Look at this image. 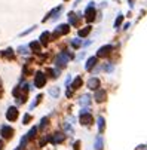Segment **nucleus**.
<instances>
[{
    "mask_svg": "<svg viewBox=\"0 0 147 150\" xmlns=\"http://www.w3.org/2000/svg\"><path fill=\"white\" fill-rule=\"evenodd\" d=\"M36 134H37V128L34 126V128H31V129L27 132V134H25V137L21 140V143H20V150H22V149L25 147V144H27L31 138H34V137H36Z\"/></svg>",
    "mask_w": 147,
    "mask_h": 150,
    "instance_id": "1",
    "label": "nucleus"
},
{
    "mask_svg": "<svg viewBox=\"0 0 147 150\" xmlns=\"http://www.w3.org/2000/svg\"><path fill=\"white\" fill-rule=\"evenodd\" d=\"M71 57H73V55L68 54V52H61V54L58 55V58H57V66H59V67H65L67 63H68V59H70Z\"/></svg>",
    "mask_w": 147,
    "mask_h": 150,
    "instance_id": "2",
    "label": "nucleus"
},
{
    "mask_svg": "<svg viewBox=\"0 0 147 150\" xmlns=\"http://www.w3.org/2000/svg\"><path fill=\"white\" fill-rule=\"evenodd\" d=\"M80 123L82 125H91L92 123V114L89 113L88 109H85L80 111Z\"/></svg>",
    "mask_w": 147,
    "mask_h": 150,
    "instance_id": "3",
    "label": "nucleus"
},
{
    "mask_svg": "<svg viewBox=\"0 0 147 150\" xmlns=\"http://www.w3.org/2000/svg\"><path fill=\"white\" fill-rule=\"evenodd\" d=\"M46 85V76L42 72H37L36 76H34V86L36 88H43Z\"/></svg>",
    "mask_w": 147,
    "mask_h": 150,
    "instance_id": "4",
    "label": "nucleus"
},
{
    "mask_svg": "<svg viewBox=\"0 0 147 150\" xmlns=\"http://www.w3.org/2000/svg\"><path fill=\"white\" fill-rule=\"evenodd\" d=\"M68 31H70V25H67V24H63V25H59V27L55 30L54 33V36H52V40H55L57 37H59L61 34H67Z\"/></svg>",
    "mask_w": 147,
    "mask_h": 150,
    "instance_id": "5",
    "label": "nucleus"
},
{
    "mask_svg": "<svg viewBox=\"0 0 147 150\" xmlns=\"http://www.w3.org/2000/svg\"><path fill=\"white\" fill-rule=\"evenodd\" d=\"M0 135H2L5 140H9V138H12V137H13V129H12L11 126L5 125V126L0 128Z\"/></svg>",
    "mask_w": 147,
    "mask_h": 150,
    "instance_id": "6",
    "label": "nucleus"
},
{
    "mask_svg": "<svg viewBox=\"0 0 147 150\" xmlns=\"http://www.w3.org/2000/svg\"><path fill=\"white\" fill-rule=\"evenodd\" d=\"M85 16H86V21L88 22H92L94 18H95V9H94V3H91L85 11Z\"/></svg>",
    "mask_w": 147,
    "mask_h": 150,
    "instance_id": "7",
    "label": "nucleus"
},
{
    "mask_svg": "<svg viewBox=\"0 0 147 150\" xmlns=\"http://www.w3.org/2000/svg\"><path fill=\"white\" fill-rule=\"evenodd\" d=\"M111 51H113V46H110V45H107V46H102V48H100V49H98V52H97V58H102V57L109 55Z\"/></svg>",
    "mask_w": 147,
    "mask_h": 150,
    "instance_id": "8",
    "label": "nucleus"
},
{
    "mask_svg": "<svg viewBox=\"0 0 147 150\" xmlns=\"http://www.w3.org/2000/svg\"><path fill=\"white\" fill-rule=\"evenodd\" d=\"M6 118H7V120H11V122L18 119V110H16V107H11L9 110H7Z\"/></svg>",
    "mask_w": 147,
    "mask_h": 150,
    "instance_id": "9",
    "label": "nucleus"
},
{
    "mask_svg": "<svg viewBox=\"0 0 147 150\" xmlns=\"http://www.w3.org/2000/svg\"><path fill=\"white\" fill-rule=\"evenodd\" d=\"M65 140V135L64 134H54L52 137L49 138V141L52 144H58V143H63V141Z\"/></svg>",
    "mask_w": 147,
    "mask_h": 150,
    "instance_id": "10",
    "label": "nucleus"
},
{
    "mask_svg": "<svg viewBox=\"0 0 147 150\" xmlns=\"http://www.w3.org/2000/svg\"><path fill=\"white\" fill-rule=\"evenodd\" d=\"M88 88H89V89H92V91L94 89L97 91L98 88H100V80H98L97 77H91L89 80H88Z\"/></svg>",
    "mask_w": 147,
    "mask_h": 150,
    "instance_id": "11",
    "label": "nucleus"
},
{
    "mask_svg": "<svg viewBox=\"0 0 147 150\" xmlns=\"http://www.w3.org/2000/svg\"><path fill=\"white\" fill-rule=\"evenodd\" d=\"M106 91L104 89H97V92H95V100H97V103H102V101H106Z\"/></svg>",
    "mask_w": 147,
    "mask_h": 150,
    "instance_id": "12",
    "label": "nucleus"
},
{
    "mask_svg": "<svg viewBox=\"0 0 147 150\" xmlns=\"http://www.w3.org/2000/svg\"><path fill=\"white\" fill-rule=\"evenodd\" d=\"M30 48L33 49L34 54H40V52H42V48H40V43L39 42H31L30 43Z\"/></svg>",
    "mask_w": 147,
    "mask_h": 150,
    "instance_id": "13",
    "label": "nucleus"
},
{
    "mask_svg": "<svg viewBox=\"0 0 147 150\" xmlns=\"http://www.w3.org/2000/svg\"><path fill=\"white\" fill-rule=\"evenodd\" d=\"M95 64H97V57H92V58H89V59H88V63H86L85 68L89 72V70H92V67H94Z\"/></svg>",
    "mask_w": 147,
    "mask_h": 150,
    "instance_id": "14",
    "label": "nucleus"
},
{
    "mask_svg": "<svg viewBox=\"0 0 147 150\" xmlns=\"http://www.w3.org/2000/svg\"><path fill=\"white\" fill-rule=\"evenodd\" d=\"M49 37H51V36H49V33H48V31H46V33H43L42 36H40V39H39V40H40L39 43H40V45H46V43L49 42Z\"/></svg>",
    "mask_w": 147,
    "mask_h": 150,
    "instance_id": "15",
    "label": "nucleus"
},
{
    "mask_svg": "<svg viewBox=\"0 0 147 150\" xmlns=\"http://www.w3.org/2000/svg\"><path fill=\"white\" fill-rule=\"evenodd\" d=\"M80 86H82V77L79 76V77L74 79V82L71 83V88L73 89H77V88H80Z\"/></svg>",
    "mask_w": 147,
    "mask_h": 150,
    "instance_id": "16",
    "label": "nucleus"
},
{
    "mask_svg": "<svg viewBox=\"0 0 147 150\" xmlns=\"http://www.w3.org/2000/svg\"><path fill=\"white\" fill-rule=\"evenodd\" d=\"M98 131H100V134L104 132V118H102V116L98 118Z\"/></svg>",
    "mask_w": 147,
    "mask_h": 150,
    "instance_id": "17",
    "label": "nucleus"
},
{
    "mask_svg": "<svg viewBox=\"0 0 147 150\" xmlns=\"http://www.w3.org/2000/svg\"><path fill=\"white\" fill-rule=\"evenodd\" d=\"M89 33H91V27L88 25V27H85L83 30H79V36H80V37H86Z\"/></svg>",
    "mask_w": 147,
    "mask_h": 150,
    "instance_id": "18",
    "label": "nucleus"
},
{
    "mask_svg": "<svg viewBox=\"0 0 147 150\" xmlns=\"http://www.w3.org/2000/svg\"><path fill=\"white\" fill-rule=\"evenodd\" d=\"M95 150H102V138H101V135L97 137V141H95Z\"/></svg>",
    "mask_w": 147,
    "mask_h": 150,
    "instance_id": "19",
    "label": "nucleus"
},
{
    "mask_svg": "<svg viewBox=\"0 0 147 150\" xmlns=\"http://www.w3.org/2000/svg\"><path fill=\"white\" fill-rule=\"evenodd\" d=\"M68 22H70L71 25H77V20H76L74 14H68Z\"/></svg>",
    "mask_w": 147,
    "mask_h": 150,
    "instance_id": "20",
    "label": "nucleus"
},
{
    "mask_svg": "<svg viewBox=\"0 0 147 150\" xmlns=\"http://www.w3.org/2000/svg\"><path fill=\"white\" fill-rule=\"evenodd\" d=\"M91 103V100H89V95H83L82 98H80V104H85V105H88Z\"/></svg>",
    "mask_w": 147,
    "mask_h": 150,
    "instance_id": "21",
    "label": "nucleus"
},
{
    "mask_svg": "<svg viewBox=\"0 0 147 150\" xmlns=\"http://www.w3.org/2000/svg\"><path fill=\"white\" fill-rule=\"evenodd\" d=\"M46 73H48L51 77H57V76H58V72H57V70H52V68H46Z\"/></svg>",
    "mask_w": 147,
    "mask_h": 150,
    "instance_id": "22",
    "label": "nucleus"
},
{
    "mask_svg": "<svg viewBox=\"0 0 147 150\" xmlns=\"http://www.w3.org/2000/svg\"><path fill=\"white\" fill-rule=\"evenodd\" d=\"M2 55H3V57H11V58H12V57H13V51H12V49H6V51L2 52Z\"/></svg>",
    "mask_w": 147,
    "mask_h": 150,
    "instance_id": "23",
    "label": "nucleus"
},
{
    "mask_svg": "<svg viewBox=\"0 0 147 150\" xmlns=\"http://www.w3.org/2000/svg\"><path fill=\"white\" fill-rule=\"evenodd\" d=\"M80 45H82V42H80L79 39H73V40H71V46H73V48H79Z\"/></svg>",
    "mask_w": 147,
    "mask_h": 150,
    "instance_id": "24",
    "label": "nucleus"
},
{
    "mask_svg": "<svg viewBox=\"0 0 147 150\" xmlns=\"http://www.w3.org/2000/svg\"><path fill=\"white\" fill-rule=\"evenodd\" d=\"M49 94L52 97H58L59 95V89H58V88H52V89H49Z\"/></svg>",
    "mask_w": 147,
    "mask_h": 150,
    "instance_id": "25",
    "label": "nucleus"
},
{
    "mask_svg": "<svg viewBox=\"0 0 147 150\" xmlns=\"http://www.w3.org/2000/svg\"><path fill=\"white\" fill-rule=\"evenodd\" d=\"M122 20H123V16H122V15H119V16H117V20L115 21V27H116V28L119 27L120 24H122Z\"/></svg>",
    "mask_w": 147,
    "mask_h": 150,
    "instance_id": "26",
    "label": "nucleus"
},
{
    "mask_svg": "<svg viewBox=\"0 0 147 150\" xmlns=\"http://www.w3.org/2000/svg\"><path fill=\"white\" fill-rule=\"evenodd\" d=\"M48 123H49V119H48V118H43V119H42V123H40V129H43V128L48 125Z\"/></svg>",
    "mask_w": 147,
    "mask_h": 150,
    "instance_id": "27",
    "label": "nucleus"
},
{
    "mask_svg": "<svg viewBox=\"0 0 147 150\" xmlns=\"http://www.w3.org/2000/svg\"><path fill=\"white\" fill-rule=\"evenodd\" d=\"M30 120H31V116H30V114H25V116H24V119H22V123L25 125V123H28Z\"/></svg>",
    "mask_w": 147,
    "mask_h": 150,
    "instance_id": "28",
    "label": "nucleus"
},
{
    "mask_svg": "<svg viewBox=\"0 0 147 150\" xmlns=\"http://www.w3.org/2000/svg\"><path fill=\"white\" fill-rule=\"evenodd\" d=\"M80 146H82L80 141H76V143H74V150H80Z\"/></svg>",
    "mask_w": 147,
    "mask_h": 150,
    "instance_id": "29",
    "label": "nucleus"
},
{
    "mask_svg": "<svg viewBox=\"0 0 147 150\" xmlns=\"http://www.w3.org/2000/svg\"><path fill=\"white\" fill-rule=\"evenodd\" d=\"M18 51L21 52V54H27V48H22V46H21V48H20Z\"/></svg>",
    "mask_w": 147,
    "mask_h": 150,
    "instance_id": "30",
    "label": "nucleus"
},
{
    "mask_svg": "<svg viewBox=\"0 0 147 150\" xmlns=\"http://www.w3.org/2000/svg\"><path fill=\"white\" fill-rule=\"evenodd\" d=\"M71 95H73V92H71L70 89H68V91H67V97H68V98H70V97H71Z\"/></svg>",
    "mask_w": 147,
    "mask_h": 150,
    "instance_id": "31",
    "label": "nucleus"
},
{
    "mask_svg": "<svg viewBox=\"0 0 147 150\" xmlns=\"http://www.w3.org/2000/svg\"><path fill=\"white\" fill-rule=\"evenodd\" d=\"M0 149H3V143H2V141H0Z\"/></svg>",
    "mask_w": 147,
    "mask_h": 150,
    "instance_id": "32",
    "label": "nucleus"
}]
</instances>
